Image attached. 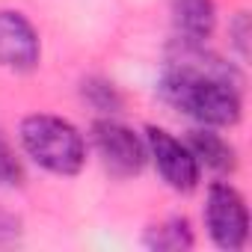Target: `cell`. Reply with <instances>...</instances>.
<instances>
[{
  "label": "cell",
  "instance_id": "cell-1",
  "mask_svg": "<svg viewBox=\"0 0 252 252\" xmlns=\"http://www.w3.org/2000/svg\"><path fill=\"white\" fill-rule=\"evenodd\" d=\"M158 89L169 107L190 116L202 128H234L243 116L240 86L222 77L199 74V71L166 63Z\"/></svg>",
  "mask_w": 252,
  "mask_h": 252
},
{
  "label": "cell",
  "instance_id": "cell-2",
  "mask_svg": "<svg viewBox=\"0 0 252 252\" xmlns=\"http://www.w3.org/2000/svg\"><path fill=\"white\" fill-rule=\"evenodd\" d=\"M27 158L51 175L71 178L86 163V140L74 125L54 113H30L18 125Z\"/></svg>",
  "mask_w": 252,
  "mask_h": 252
},
{
  "label": "cell",
  "instance_id": "cell-3",
  "mask_svg": "<svg viewBox=\"0 0 252 252\" xmlns=\"http://www.w3.org/2000/svg\"><path fill=\"white\" fill-rule=\"evenodd\" d=\"M205 228L217 249L240 252L249 240V208L237 187L214 181L205 196Z\"/></svg>",
  "mask_w": 252,
  "mask_h": 252
},
{
  "label": "cell",
  "instance_id": "cell-4",
  "mask_svg": "<svg viewBox=\"0 0 252 252\" xmlns=\"http://www.w3.org/2000/svg\"><path fill=\"white\" fill-rule=\"evenodd\" d=\"M92 146H95L101 163L116 178L140 175L146 160H149L146 140H140V134H134L128 125L116 122L113 116H104V119L92 122Z\"/></svg>",
  "mask_w": 252,
  "mask_h": 252
},
{
  "label": "cell",
  "instance_id": "cell-5",
  "mask_svg": "<svg viewBox=\"0 0 252 252\" xmlns=\"http://www.w3.org/2000/svg\"><path fill=\"white\" fill-rule=\"evenodd\" d=\"M146 152L155 160L166 187H172L175 193H193L199 187L202 166L193 158L190 146L178 137H172L163 128H146Z\"/></svg>",
  "mask_w": 252,
  "mask_h": 252
},
{
  "label": "cell",
  "instance_id": "cell-6",
  "mask_svg": "<svg viewBox=\"0 0 252 252\" xmlns=\"http://www.w3.org/2000/svg\"><path fill=\"white\" fill-rule=\"evenodd\" d=\"M42 63V42L33 21L18 9H0V68L30 74Z\"/></svg>",
  "mask_w": 252,
  "mask_h": 252
},
{
  "label": "cell",
  "instance_id": "cell-7",
  "mask_svg": "<svg viewBox=\"0 0 252 252\" xmlns=\"http://www.w3.org/2000/svg\"><path fill=\"white\" fill-rule=\"evenodd\" d=\"M172 27L184 42H208L217 30L214 0H172Z\"/></svg>",
  "mask_w": 252,
  "mask_h": 252
},
{
  "label": "cell",
  "instance_id": "cell-8",
  "mask_svg": "<svg viewBox=\"0 0 252 252\" xmlns=\"http://www.w3.org/2000/svg\"><path fill=\"white\" fill-rule=\"evenodd\" d=\"M187 146H190V152H193V158L199 160L202 169H211L217 175H231L237 169V152H234V146L225 137L214 134V128L190 131Z\"/></svg>",
  "mask_w": 252,
  "mask_h": 252
},
{
  "label": "cell",
  "instance_id": "cell-9",
  "mask_svg": "<svg viewBox=\"0 0 252 252\" xmlns=\"http://www.w3.org/2000/svg\"><path fill=\"white\" fill-rule=\"evenodd\" d=\"M193 243L196 237L184 217H169L146 231V246L158 252H184V249H193Z\"/></svg>",
  "mask_w": 252,
  "mask_h": 252
},
{
  "label": "cell",
  "instance_id": "cell-10",
  "mask_svg": "<svg viewBox=\"0 0 252 252\" xmlns=\"http://www.w3.org/2000/svg\"><path fill=\"white\" fill-rule=\"evenodd\" d=\"M80 95H83V101L92 107V110H98V113H104V116H116L119 110H122V92L107 80V77H86L83 83H80Z\"/></svg>",
  "mask_w": 252,
  "mask_h": 252
},
{
  "label": "cell",
  "instance_id": "cell-11",
  "mask_svg": "<svg viewBox=\"0 0 252 252\" xmlns=\"http://www.w3.org/2000/svg\"><path fill=\"white\" fill-rule=\"evenodd\" d=\"M27 181V172H24V163L21 158L15 155V149L9 146V140L0 134V187L6 190H15Z\"/></svg>",
  "mask_w": 252,
  "mask_h": 252
},
{
  "label": "cell",
  "instance_id": "cell-12",
  "mask_svg": "<svg viewBox=\"0 0 252 252\" xmlns=\"http://www.w3.org/2000/svg\"><path fill=\"white\" fill-rule=\"evenodd\" d=\"M249 36H252V27H249V15L246 12H237L228 24V39H231V48L237 51L240 60L249 57Z\"/></svg>",
  "mask_w": 252,
  "mask_h": 252
},
{
  "label": "cell",
  "instance_id": "cell-13",
  "mask_svg": "<svg viewBox=\"0 0 252 252\" xmlns=\"http://www.w3.org/2000/svg\"><path fill=\"white\" fill-rule=\"evenodd\" d=\"M18 234H21V220L15 214L0 208V246H3V243H15Z\"/></svg>",
  "mask_w": 252,
  "mask_h": 252
}]
</instances>
